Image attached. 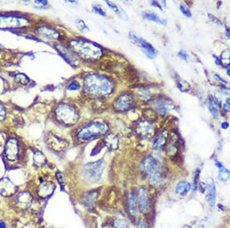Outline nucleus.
Wrapping results in <instances>:
<instances>
[{
	"instance_id": "16",
	"label": "nucleus",
	"mask_w": 230,
	"mask_h": 228,
	"mask_svg": "<svg viewBox=\"0 0 230 228\" xmlns=\"http://www.w3.org/2000/svg\"><path fill=\"white\" fill-rule=\"evenodd\" d=\"M169 137V132L167 130H164L156 137L154 142V148L156 150H160L164 148V146L167 145V139Z\"/></svg>"
},
{
	"instance_id": "48",
	"label": "nucleus",
	"mask_w": 230,
	"mask_h": 228,
	"mask_svg": "<svg viewBox=\"0 0 230 228\" xmlns=\"http://www.w3.org/2000/svg\"><path fill=\"white\" fill-rule=\"evenodd\" d=\"M6 227V225L3 222H0V228H5Z\"/></svg>"
},
{
	"instance_id": "3",
	"label": "nucleus",
	"mask_w": 230,
	"mask_h": 228,
	"mask_svg": "<svg viewBox=\"0 0 230 228\" xmlns=\"http://www.w3.org/2000/svg\"><path fill=\"white\" fill-rule=\"evenodd\" d=\"M108 130L109 125L105 122H90L79 129L77 137L81 141H88L106 135Z\"/></svg>"
},
{
	"instance_id": "43",
	"label": "nucleus",
	"mask_w": 230,
	"mask_h": 228,
	"mask_svg": "<svg viewBox=\"0 0 230 228\" xmlns=\"http://www.w3.org/2000/svg\"><path fill=\"white\" fill-rule=\"evenodd\" d=\"M151 5H152L153 6H155V7L159 8V9H162V7H161V6L159 5V3H158V2H157V1H153L152 2H151Z\"/></svg>"
},
{
	"instance_id": "21",
	"label": "nucleus",
	"mask_w": 230,
	"mask_h": 228,
	"mask_svg": "<svg viewBox=\"0 0 230 228\" xmlns=\"http://www.w3.org/2000/svg\"><path fill=\"white\" fill-rule=\"evenodd\" d=\"M190 189L191 184L189 182L185 181L178 183L177 185L176 186V192L180 196L186 195L190 191Z\"/></svg>"
},
{
	"instance_id": "42",
	"label": "nucleus",
	"mask_w": 230,
	"mask_h": 228,
	"mask_svg": "<svg viewBox=\"0 0 230 228\" xmlns=\"http://www.w3.org/2000/svg\"><path fill=\"white\" fill-rule=\"evenodd\" d=\"M57 177L58 178V181H59L60 184H61L62 186H64L63 184H64V181H64L63 176H62V174L61 173H58V174H57Z\"/></svg>"
},
{
	"instance_id": "25",
	"label": "nucleus",
	"mask_w": 230,
	"mask_h": 228,
	"mask_svg": "<svg viewBox=\"0 0 230 228\" xmlns=\"http://www.w3.org/2000/svg\"><path fill=\"white\" fill-rule=\"evenodd\" d=\"M97 196V193L96 191H92L87 194H85V197H84V202L86 205L91 206L93 204V203L95 202V199H96Z\"/></svg>"
},
{
	"instance_id": "20",
	"label": "nucleus",
	"mask_w": 230,
	"mask_h": 228,
	"mask_svg": "<svg viewBox=\"0 0 230 228\" xmlns=\"http://www.w3.org/2000/svg\"><path fill=\"white\" fill-rule=\"evenodd\" d=\"M216 166L217 168L219 169V175H218V178L220 181L226 182L230 178V171L227 168L224 167L222 164V163L219 161L216 162Z\"/></svg>"
},
{
	"instance_id": "38",
	"label": "nucleus",
	"mask_w": 230,
	"mask_h": 228,
	"mask_svg": "<svg viewBox=\"0 0 230 228\" xmlns=\"http://www.w3.org/2000/svg\"><path fill=\"white\" fill-rule=\"evenodd\" d=\"M6 117V109L2 105H0V120H3Z\"/></svg>"
},
{
	"instance_id": "5",
	"label": "nucleus",
	"mask_w": 230,
	"mask_h": 228,
	"mask_svg": "<svg viewBox=\"0 0 230 228\" xmlns=\"http://www.w3.org/2000/svg\"><path fill=\"white\" fill-rule=\"evenodd\" d=\"M104 169H105V161L103 159L85 164L84 167L85 178L88 181L91 183L98 181L101 177Z\"/></svg>"
},
{
	"instance_id": "11",
	"label": "nucleus",
	"mask_w": 230,
	"mask_h": 228,
	"mask_svg": "<svg viewBox=\"0 0 230 228\" xmlns=\"http://www.w3.org/2000/svg\"><path fill=\"white\" fill-rule=\"evenodd\" d=\"M137 200L140 212H147L150 207V198H149V194L147 189L144 187H140L139 189Z\"/></svg>"
},
{
	"instance_id": "40",
	"label": "nucleus",
	"mask_w": 230,
	"mask_h": 228,
	"mask_svg": "<svg viewBox=\"0 0 230 228\" xmlns=\"http://www.w3.org/2000/svg\"><path fill=\"white\" fill-rule=\"evenodd\" d=\"M137 228H148V227L144 220H140L137 224Z\"/></svg>"
},
{
	"instance_id": "7",
	"label": "nucleus",
	"mask_w": 230,
	"mask_h": 228,
	"mask_svg": "<svg viewBox=\"0 0 230 228\" xmlns=\"http://www.w3.org/2000/svg\"><path fill=\"white\" fill-rule=\"evenodd\" d=\"M136 132L143 138H150L154 135L156 128L154 124L148 120H140L135 128Z\"/></svg>"
},
{
	"instance_id": "23",
	"label": "nucleus",
	"mask_w": 230,
	"mask_h": 228,
	"mask_svg": "<svg viewBox=\"0 0 230 228\" xmlns=\"http://www.w3.org/2000/svg\"><path fill=\"white\" fill-rule=\"evenodd\" d=\"M144 17L147 18L150 21L155 22L159 23V24L164 25L165 26L167 24V20L164 19V18L159 17L157 14H156L155 12H146L144 14Z\"/></svg>"
},
{
	"instance_id": "36",
	"label": "nucleus",
	"mask_w": 230,
	"mask_h": 228,
	"mask_svg": "<svg viewBox=\"0 0 230 228\" xmlns=\"http://www.w3.org/2000/svg\"><path fill=\"white\" fill-rule=\"evenodd\" d=\"M76 26L78 27V29L81 32H85V31H88L89 28L88 27V26L86 25V23L83 21V20L79 19L76 22Z\"/></svg>"
},
{
	"instance_id": "33",
	"label": "nucleus",
	"mask_w": 230,
	"mask_h": 228,
	"mask_svg": "<svg viewBox=\"0 0 230 228\" xmlns=\"http://www.w3.org/2000/svg\"><path fill=\"white\" fill-rule=\"evenodd\" d=\"M80 84L77 81H72L67 86V89L69 91H78L80 89Z\"/></svg>"
},
{
	"instance_id": "6",
	"label": "nucleus",
	"mask_w": 230,
	"mask_h": 228,
	"mask_svg": "<svg viewBox=\"0 0 230 228\" xmlns=\"http://www.w3.org/2000/svg\"><path fill=\"white\" fill-rule=\"evenodd\" d=\"M29 24L26 18L17 16H0V28L26 27Z\"/></svg>"
},
{
	"instance_id": "1",
	"label": "nucleus",
	"mask_w": 230,
	"mask_h": 228,
	"mask_svg": "<svg viewBox=\"0 0 230 228\" xmlns=\"http://www.w3.org/2000/svg\"><path fill=\"white\" fill-rule=\"evenodd\" d=\"M84 89L91 96L105 98L113 94L115 84L106 76L91 73L84 78Z\"/></svg>"
},
{
	"instance_id": "45",
	"label": "nucleus",
	"mask_w": 230,
	"mask_h": 228,
	"mask_svg": "<svg viewBox=\"0 0 230 228\" xmlns=\"http://www.w3.org/2000/svg\"><path fill=\"white\" fill-rule=\"evenodd\" d=\"M221 127H222V128L224 129V130H226V129H227V128H229V124L228 123L227 121L223 122V123H222Z\"/></svg>"
},
{
	"instance_id": "30",
	"label": "nucleus",
	"mask_w": 230,
	"mask_h": 228,
	"mask_svg": "<svg viewBox=\"0 0 230 228\" xmlns=\"http://www.w3.org/2000/svg\"><path fill=\"white\" fill-rule=\"evenodd\" d=\"M35 163H36V165L38 166H41L42 164H44L45 163V156L42 155V153L38 152L35 155Z\"/></svg>"
},
{
	"instance_id": "49",
	"label": "nucleus",
	"mask_w": 230,
	"mask_h": 228,
	"mask_svg": "<svg viewBox=\"0 0 230 228\" xmlns=\"http://www.w3.org/2000/svg\"><path fill=\"white\" fill-rule=\"evenodd\" d=\"M227 74H228V75H229L230 76V68L227 69Z\"/></svg>"
},
{
	"instance_id": "17",
	"label": "nucleus",
	"mask_w": 230,
	"mask_h": 228,
	"mask_svg": "<svg viewBox=\"0 0 230 228\" xmlns=\"http://www.w3.org/2000/svg\"><path fill=\"white\" fill-rule=\"evenodd\" d=\"M207 106L213 118L215 119H218L219 118V110H218V106H219V102L212 95H209V98H208Z\"/></svg>"
},
{
	"instance_id": "29",
	"label": "nucleus",
	"mask_w": 230,
	"mask_h": 228,
	"mask_svg": "<svg viewBox=\"0 0 230 228\" xmlns=\"http://www.w3.org/2000/svg\"><path fill=\"white\" fill-rule=\"evenodd\" d=\"M114 227L115 228H130L129 224L124 220L117 219L114 222Z\"/></svg>"
},
{
	"instance_id": "13",
	"label": "nucleus",
	"mask_w": 230,
	"mask_h": 228,
	"mask_svg": "<svg viewBox=\"0 0 230 228\" xmlns=\"http://www.w3.org/2000/svg\"><path fill=\"white\" fill-rule=\"evenodd\" d=\"M153 105L155 110L161 115H165L167 112H169V111L174 108V105L170 101L167 99L156 100Z\"/></svg>"
},
{
	"instance_id": "4",
	"label": "nucleus",
	"mask_w": 230,
	"mask_h": 228,
	"mask_svg": "<svg viewBox=\"0 0 230 228\" xmlns=\"http://www.w3.org/2000/svg\"><path fill=\"white\" fill-rule=\"evenodd\" d=\"M55 116L60 122L65 125H72L77 123L79 114L72 105L61 104L55 109Z\"/></svg>"
},
{
	"instance_id": "31",
	"label": "nucleus",
	"mask_w": 230,
	"mask_h": 228,
	"mask_svg": "<svg viewBox=\"0 0 230 228\" xmlns=\"http://www.w3.org/2000/svg\"><path fill=\"white\" fill-rule=\"evenodd\" d=\"M179 9H180L181 12L188 18H190L192 16V13H191L190 10H189L188 6H186L185 3H181L179 6Z\"/></svg>"
},
{
	"instance_id": "34",
	"label": "nucleus",
	"mask_w": 230,
	"mask_h": 228,
	"mask_svg": "<svg viewBox=\"0 0 230 228\" xmlns=\"http://www.w3.org/2000/svg\"><path fill=\"white\" fill-rule=\"evenodd\" d=\"M16 81H17L18 83H21L22 84V85H26V84H28V82H29L28 78H27L26 75H25L24 74H18V75H16Z\"/></svg>"
},
{
	"instance_id": "35",
	"label": "nucleus",
	"mask_w": 230,
	"mask_h": 228,
	"mask_svg": "<svg viewBox=\"0 0 230 228\" xmlns=\"http://www.w3.org/2000/svg\"><path fill=\"white\" fill-rule=\"evenodd\" d=\"M93 11L95 12V13H97V14L100 15V16H106V11L104 9V8L102 7L100 5H95L93 6Z\"/></svg>"
},
{
	"instance_id": "2",
	"label": "nucleus",
	"mask_w": 230,
	"mask_h": 228,
	"mask_svg": "<svg viewBox=\"0 0 230 228\" xmlns=\"http://www.w3.org/2000/svg\"><path fill=\"white\" fill-rule=\"evenodd\" d=\"M70 46L74 52L85 61H97L101 58L103 55L101 47L84 38L71 40Z\"/></svg>"
},
{
	"instance_id": "24",
	"label": "nucleus",
	"mask_w": 230,
	"mask_h": 228,
	"mask_svg": "<svg viewBox=\"0 0 230 228\" xmlns=\"http://www.w3.org/2000/svg\"><path fill=\"white\" fill-rule=\"evenodd\" d=\"M53 184H49V183H45V184H42V185L39 188V194L40 196H42V197H46L48 196L49 194H51L53 191Z\"/></svg>"
},
{
	"instance_id": "18",
	"label": "nucleus",
	"mask_w": 230,
	"mask_h": 228,
	"mask_svg": "<svg viewBox=\"0 0 230 228\" xmlns=\"http://www.w3.org/2000/svg\"><path fill=\"white\" fill-rule=\"evenodd\" d=\"M127 208H128V212L130 217H134V219L135 218L137 214V200L134 194H130L129 196Z\"/></svg>"
},
{
	"instance_id": "8",
	"label": "nucleus",
	"mask_w": 230,
	"mask_h": 228,
	"mask_svg": "<svg viewBox=\"0 0 230 228\" xmlns=\"http://www.w3.org/2000/svg\"><path fill=\"white\" fill-rule=\"evenodd\" d=\"M134 97L133 95L128 92L120 94L115 101V109L119 112H127L133 108Z\"/></svg>"
},
{
	"instance_id": "39",
	"label": "nucleus",
	"mask_w": 230,
	"mask_h": 228,
	"mask_svg": "<svg viewBox=\"0 0 230 228\" xmlns=\"http://www.w3.org/2000/svg\"><path fill=\"white\" fill-rule=\"evenodd\" d=\"M178 55H179V56L182 59L185 60V61H187L188 55L187 54H186V52L185 51H184V50H180V51L179 52V53H178Z\"/></svg>"
},
{
	"instance_id": "32",
	"label": "nucleus",
	"mask_w": 230,
	"mask_h": 228,
	"mask_svg": "<svg viewBox=\"0 0 230 228\" xmlns=\"http://www.w3.org/2000/svg\"><path fill=\"white\" fill-rule=\"evenodd\" d=\"M105 2H106V4L107 5V6H108L112 10H113L115 12H116L117 15H119V16H120L122 17L121 13H120V11H122V9H120V8L119 7L117 4L112 2H108V1H106Z\"/></svg>"
},
{
	"instance_id": "37",
	"label": "nucleus",
	"mask_w": 230,
	"mask_h": 228,
	"mask_svg": "<svg viewBox=\"0 0 230 228\" xmlns=\"http://www.w3.org/2000/svg\"><path fill=\"white\" fill-rule=\"evenodd\" d=\"M209 17L211 19V21H213V22H215L216 24L219 25V26H221V25H222V22H221L220 20H219V18H216V16H213V15H211V14H209Z\"/></svg>"
},
{
	"instance_id": "46",
	"label": "nucleus",
	"mask_w": 230,
	"mask_h": 228,
	"mask_svg": "<svg viewBox=\"0 0 230 228\" xmlns=\"http://www.w3.org/2000/svg\"><path fill=\"white\" fill-rule=\"evenodd\" d=\"M215 78H216V79H217V80H219V81H220V82H223V83H226V81H225V80H224V79H223V78H221V77H220V76H219V75H216H216H215Z\"/></svg>"
},
{
	"instance_id": "26",
	"label": "nucleus",
	"mask_w": 230,
	"mask_h": 228,
	"mask_svg": "<svg viewBox=\"0 0 230 228\" xmlns=\"http://www.w3.org/2000/svg\"><path fill=\"white\" fill-rule=\"evenodd\" d=\"M220 64L223 67H228L230 65V50L226 49L221 53Z\"/></svg>"
},
{
	"instance_id": "47",
	"label": "nucleus",
	"mask_w": 230,
	"mask_h": 228,
	"mask_svg": "<svg viewBox=\"0 0 230 228\" xmlns=\"http://www.w3.org/2000/svg\"><path fill=\"white\" fill-rule=\"evenodd\" d=\"M36 3L38 4H41V5H47L48 4V2L47 1H36Z\"/></svg>"
},
{
	"instance_id": "10",
	"label": "nucleus",
	"mask_w": 230,
	"mask_h": 228,
	"mask_svg": "<svg viewBox=\"0 0 230 228\" xmlns=\"http://www.w3.org/2000/svg\"><path fill=\"white\" fill-rule=\"evenodd\" d=\"M129 36H130V38H131V39H133L134 42H136L140 44V46H141L143 50L145 52L146 55H147L149 58H154V57L156 56V55H157V51H156V49L151 46L150 43L147 42L146 40H144V38L139 37L137 34H135V33L134 32H130Z\"/></svg>"
},
{
	"instance_id": "27",
	"label": "nucleus",
	"mask_w": 230,
	"mask_h": 228,
	"mask_svg": "<svg viewBox=\"0 0 230 228\" xmlns=\"http://www.w3.org/2000/svg\"><path fill=\"white\" fill-rule=\"evenodd\" d=\"M137 95H138L139 98H140V100L144 101V102H148V101L151 100V98H152V94L147 88L140 89Z\"/></svg>"
},
{
	"instance_id": "19",
	"label": "nucleus",
	"mask_w": 230,
	"mask_h": 228,
	"mask_svg": "<svg viewBox=\"0 0 230 228\" xmlns=\"http://www.w3.org/2000/svg\"><path fill=\"white\" fill-rule=\"evenodd\" d=\"M104 141H105V145L110 150H115V149H117L118 147V137L116 136L115 134H107L106 136H105V139H104Z\"/></svg>"
},
{
	"instance_id": "41",
	"label": "nucleus",
	"mask_w": 230,
	"mask_h": 228,
	"mask_svg": "<svg viewBox=\"0 0 230 228\" xmlns=\"http://www.w3.org/2000/svg\"><path fill=\"white\" fill-rule=\"evenodd\" d=\"M225 110L227 111L228 112H230V98H228L226 101V104L224 105Z\"/></svg>"
},
{
	"instance_id": "15",
	"label": "nucleus",
	"mask_w": 230,
	"mask_h": 228,
	"mask_svg": "<svg viewBox=\"0 0 230 228\" xmlns=\"http://www.w3.org/2000/svg\"><path fill=\"white\" fill-rule=\"evenodd\" d=\"M37 32L40 36L49 38V39H59L61 37L58 31L52 28L48 27V26H41L37 29Z\"/></svg>"
},
{
	"instance_id": "9",
	"label": "nucleus",
	"mask_w": 230,
	"mask_h": 228,
	"mask_svg": "<svg viewBox=\"0 0 230 228\" xmlns=\"http://www.w3.org/2000/svg\"><path fill=\"white\" fill-rule=\"evenodd\" d=\"M141 168L145 173L148 175L157 171L162 169V166L160 165L159 162L153 156H148L143 161L141 164Z\"/></svg>"
},
{
	"instance_id": "28",
	"label": "nucleus",
	"mask_w": 230,
	"mask_h": 228,
	"mask_svg": "<svg viewBox=\"0 0 230 228\" xmlns=\"http://www.w3.org/2000/svg\"><path fill=\"white\" fill-rule=\"evenodd\" d=\"M32 197L28 193H22L18 197V201L20 204L23 205H28V204L31 203Z\"/></svg>"
},
{
	"instance_id": "44",
	"label": "nucleus",
	"mask_w": 230,
	"mask_h": 228,
	"mask_svg": "<svg viewBox=\"0 0 230 228\" xmlns=\"http://www.w3.org/2000/svg\"><path fill=\"white\" fill-rule=\"evenodd\" d=\"M226 37L227 39L230 38V28L228 26H226Z\"/></svg>"
},
{
	"instance_id": "22",
	"label": "nucleus",
	"mask_w": 230,
	"mask_h": 228,
	"mask_svg": "<svg viewBox=\"0 0 230 228\" xmlns=\"http://www.w3.org/2000/svg\"><path fill=\"white\" fill-rule=\"evenodd\" d=\"M56 48L57 50L61 53L62 56H63L64 58H65V59H66L68 62H71L72 64H73V63H75L76 58H75V57L71 54V52L68 49V48H65V47L61 46H56Z\"/></svg>"
},
{
	"instance_id": "14",
	"label": "nucleus",
	"mask_w": 230,
	"mask_h": 228,
	"mask_svg": "<svg viewBox=\"0 0 230 228\" xmlns=\"http://www.w3.org/2000/svg\"><path fill=\"white\" fill-rule=\"evenodd\" d=\"M207 194H206V201L210 206H214L216 204V185L214 181L212 178H209L206 183Z\"/></svg>"
},
{
	"instance_id": "12",
	"label": "nucleus",
	"mask_w": 230,
	"mask_h": 228,
	"mask_svg": "<svg viewBox=\"0 0 230 228\" xmlns=\"http://www.w3.org/2000/svg\"><path fill=\"white\" fill-rule=\"evenodd\" d=\"M6 156L9 161H16L18 157V144L16 139L10 138L5 148Z\"/></svg>"
}]
</instances>
